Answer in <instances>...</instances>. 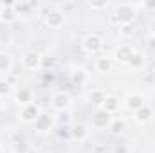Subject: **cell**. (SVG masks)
Returning <instances> with one entry per match:
<instances>
[{
  "label": "cell",
  "instance_id": "7c38bea8",
  "mask_svg": "<svg viewBox=\"0 0 155 153\" xmlns=\"http://www.w3.org/2000/svg\"><path fill=\"white\" fill-rule=\"evenodd\" d=\"M107 90L105 88H92L88 94H87V101L92 105V106H96V110L97 108H101L103 106V103H105V99H107Z\"/></svg>",
  "mask_w": 155,
  "mask_h": 153
},
{
  "label": "cell",
  "instance_id": "4dcf8cb0",
  "mask_svg": "<svg viewBox=\"0 0 155 153\" xmlns=\"http://www.w3.org/2000/svg\"><path fill=\"white\" fill-rule=\"evenodd\" d=\"M108 22H110L112 25H119V20H117V16L114 15V13H110V15H108Z\"/></svg>",
  "mask_w": 155,
  "mask_h": 153
},
{
  "label": "cell",
  "instance_id": "836d02e7",
  "mask_svg": "<svg viewBox=\"0 0 155 153\" xmlns=\"http://www.w3.org/2000/svg\"><path fill=\"white\" fill-rule=\"evenodd\" d=\"M116 153H126V148H119V146H117V148H116Z\"/></svg>",
  "mask_w": 155,
  "mask_h": 153
},
{
  "label": "cell",
  "instance_id": "44dd1931",
  "mask_svg": "<svg viewBox=\"0 0 155 153\" xmlns=\"http://www.w3.org/2000/svg\"><path fill=\"white\" fill-rule=\"evenodd\" d=\"M71 81H72L74 85H78V86H83V85L88 81V74H87V70L81 69V67L74 69V70L71 72Z\"/></svg>",
  "mask_w": 155,
  "mask_h": 153
},
{
  "label": "cell",
  "instance_id": "d590c367",
  "mask_svg": "<svg viewBox=\"0 0 155 153\" xmlns=\"http://www.w3.org/2000/svg\"><path fill=\"white\" fill-rule=\"evenodd\" d=\"M0 7H2V2H0Z\"/></svg>",
  "mask_w": 155,
  "mask_h": 153
},
{
  "label": "cell",
  "instance_id": "52a82bcc",
  "mask_svg": "<svg viewBox=\"0 0 155 153\" xmlns=\"http://www.w3.org/2000/svg\"><path fill=\"white\" fill-rule=\"evenodd\" d=\"M43 22H45V25H47L49 29H60V27H63V24H65V15H63L58 7H52V9H49V11L45 13Z\"/></svg>",
  "mask_w": 155,
  "mask_h": 153
},
{
  "label": "cell",
  "instance_id": "ffe728a7",
  "mask_svg": "<svg viewBox=\"0 0 155 153\" xmlns=\"http://www.w3.org/2000/svg\"><path fill=\"white\" fill-rule=\"evenodd\" d=\"M121 105H123V103H121L119 97H116V96H107V99H105V103H103L101 108H103L105 112H108V114L114 115L121 110Z\"/></svg>",
  "mask_w": 155,
  "mask_h": 153
},
{
  "label": "cell",
  "instance_id": "83f0119b",
  "mask_svg": "<svg viewBox=\"0 0 155 153\" xmlns=\"http://www.w3.org/2000/svg\"><path fill=\"white\" fill-rule=\"evenodd\" d=\"M52 67V58L51 56H41V69H51Z\"/></svg>",
  "mask_w": 155,
  "mask_h": 153
},
{
  "label": "cell",
  "instance_id": "f1b7e54d",
  "mask_svg": "<svg viewBox=\"0 0 155 153\" xmlns=\"http://www.w3.org/2000/svg\"><path fill=\"white\" fill-rule=\"evenodd\" d=\"M137 7H144L148 11H155V2H143V4H137Z\"/></svg>",
  "mask_w": 155,
  "mask_h": 153
},
{
  "label": "cell",
  "instance_id": "1f68e13d",
  "mask_svg": "<svg viewBox=\"0 0 155 153\" xmlns=\"http://www.w3.org/2000/svg\"><path fill=\"white\" fill-rule=\"evenodd\" d=\"M150 36H155V18L150 22Z\"/></svg>",
  "mask_w": 155,
  "mask_h": 153
},
{
  "label": "cell",
  "instance_id": "484cf974",
  "mask_svg": "<svg viewBox=\"0 0 155 153\" xmlns=\"http://www.w3.org/2000/svg\"><path fill=\"white\" fill-rule=\"evenodd\" d=\"M119 34H121V36H124V38H128V36H132V34H134V29H132V24H128V25H121V27H119Z\"/></svg>",
  "mask_w": 155,
  "mask_h": 153
},
{
  "label": "cell",
  "instance_id": "e575fe53",
  "mask_svg": "<svg viewBox=\"0 0 155 153\" xmlns=\"http://www.w3.org/2000/svg\"><path fill=\"white\" fill-rule=\"evenodd\" d=\"M29 153H36V151H33V150H29Z\"/></svg>",
  "mask_w": 155,
  "mask_h": 153
},
{
  "label": "cell",
  "instance_id": "5bb4252c",
  "mask_svg": "<svg viewBox=\"0 0 155 153\" xmlns=\"http://www.w3.org/2000/svg\"><path fill=\"white\" fill-rule=\"evenodd\" d=\"M13 5H15L16 15H18V16H24V18L31 16L33 11H36V9L40 7L38 2H15Z\"/></svg>",
  "mask_w": 155,
  "mask_h": 153
},
{
  "label": "cell",
  "instance_id": "cb8c5ba5",
  "mask_svg": "<svg viewBox=\"0 0 155 153\" xmlns=\"http://www.w3.org/2000/svg\"><path fill=\"white\" fill-rule=\"evenodd\" d=\"M31 146L25 142V141H16L13 144V153H29Z\"/></svg>",
  "mask_w": 155,
  "mask_h": 153
},
{
  "label": "cell",
  "instance_id": "d6986e66",
  "mask_svg": "<svg viewBox=\"0 0 155 153\" xmlns=\"http://www.w3.org/2000/svg\"><path fill=\"white\" fill-rule=\"evenodd\" d=\"M107 130H108V133H110L112 137H121V135L124 133V130H126V122H124V119H121V117H114L112 122H110V126H108Z\"/></svg>",
  "mask_w": 155,
  "mask_h": 153
},
{
  "label": "cell",
  "instance_id": "4fadbf2b",
  "mask_svg": "<svg viewBox=\"0 0 155 153\" xmlns=\"http://www.w3.org/2000/svg\"><path fill=\"white\" fill-rule=\"evenodd\" d=\"M88 135H90V130H88L87 124L76 122V124L71 126V139H74L78 142H85V141L88 139Z\"/></svg>",
  "mask_w": 155,
  "mask_h": 153
},
{
  "label": "cell",
  "instance_id": "7a4b0ae2",
  "mask_svg": "<svg viewBox=\"0 0 155 153\" xmlns=\"http://www.w3.org/2000/svg\"><path fill=\"white\" fill-rule=\"evenodd\" d=\"M103 45H105V40L99 33H88L81 40V49L87 54H99L103 50Z\"/></svg>",
  "mask_w": 155,
  "mask_h": 153
},
{
  "label": "cell",
  "instance_id": "277c9868",
  "mask_svg": "<svg viewBox=\"0 0 155 153\" xmlns=\"http://www.w3.org/2000/svg\"><path fill=\"white\" fill-rule=\"evenodd\" d=\"M71 105H72V99H71V96H69L67 92H63V90H60V92H56V94L51 96V108L56 110V112H60V114H61V112H67Z\"/></svg>",
  "mask_w": 155,
  "mask_h": 153
},
{
  "label": "cell",
  "instance_id": "6da1fadb",
  "mask_svg": "<svg viewBox=\"0 0 155 153\" xmlns=\"http://www.w3.org/2000/svg\"><path fill=\"white\" fill-rule=\"evenodd\" d=\"M119 20V27L121 25H128V24H134V20L137 18V4H132V2H123V4H117L112 11Z\"/></svg>",
  "mask_w": 155,
  "mask_h": 153
},
{
  "label": "cell",
  "instance_id": "2e32d148",
  "mask_svg": "<svg viewBox=\"0 0 155 153\" xmlns=\"http://www.w3.org/2000/svg\"><path fill=\"white\" fill-rule=\"evenodd\" d=\"M16 18H18V15H16V11H15V5L2 2V7H0V22H4V24H13Z\"/></svg>",
  "mask_w": 155,
  "mask_h": 153
},
{
  "label": "cell",
  "instance_id": "d4e9b609",
  "mask_svg": "<svg viewBox=\"0 0 155 153\" xmlns=\"http://www.w3.org/2000/svg\"><path fill=\"white\" fill-rule=\"evenodd\" d=\"M58 9H60L63 15H67L69 11L76 9V4H74V2H63V4H60V5H58Z\"/></svg>",
  "mask_w": 155,
  "mask_h": 153
},
{
  "label": "cell",
  "instance_id": "8fae6325",
  "mask_svg": "<svg viewBox=\"0 0 155 153\" xmlns=\"http://www.w3.org/2000/svg\"><path fill=\"white\" fill-rule=\"evenodd\" d=\"M94 67H96V72H99V74H108V72H112V70H114L116 63H114L112 56H108V54H103V56L96 58V61H94Z\"/></svg>",
  "mask_w": 155,
  "mask_h": 153
},
{
  "label": "cell",
  "instance_id": "e0dca14e",
  "mask_svg": "<svg viewBox=\"0 0 155 153\" xmlns=\"http://www.w3.org/2000/svg\"><path fill=\"white\" fill-rule=\"evenodd\" d=\"M15 101H16L20 106H25V105L33 103V101H35V99H33V90H31V88L20 86V88L15 92Z\"/></svg>",
  "mask_w": 155,
  "mask_h": 153
},
{
  "label": "cell",
  "instance_id": "3957f363",
  "mask_svg": "<svg viewBox=\"0 0 155 153\" xmlns=\"http://www.w3.org/2000/svg\"><path fill=\"white\" fill-rule=\"evenodd\" d=\"M134 52H135V47L134 45L121 43V45H117L116 49H114L112 60H114V63H117V65H128L130 60H132V56H134Z\"/></svg>",
  "mask_w": 155,
  "mask_h": 153
},
{
  "label": "cell",
  "instance_id": "8d00e7d4",
  "mask_svg": "<svg viewBox=\"0 0 155 153\" xmlns=\"http://www.w3.org/2000/svg\"><path fill=\"white\" fill-rule=\"evenodd\" d=\"M0 153H2V148H0Z\"/></svg>",
  "mask_w": 155,
  "mask_h": 153
},
{
  "label": "cell",
  "instance_id": "5b68a950",
  "mask_svg": "<svg viewBox=\"0 0 155 153\" xmlns=\"http://www.w3.org/2000/svg\"><path fill=\"white\" fill-rule=\"evenodd\" d=\"M22 69L24 70H40L41 69V54H38L36 50H27L24 52V56L20 58Z\"/></svg>",
  "mask_w": 155,
  "mask_h": 153
},
{
  "label": "cell",
  "instance_id": "7402d4cb",
  "mask_svg": "<svg viewBox=\"0 0 155 153\" xmlns=\"http://www.w3.org/2000/svg\"><path fill=\"white\" fill-rule=\"evenodd\" d=\"M13 70V58L7 52H0V74H11Z\"/></svg>",
  "mask_w": 155,
  "mask_h": 153
},
{
  "label": "cell",
  "instance_id": "d6a6232c",
  "mask_svg": "<svg viewBox=\"0 0 155 153\" xmlns=\"http://www.w3.org/2000/svg\"><path fill=\"white\" fill-rule=\"evenodd\" d=\"M148 45L152 49H155V36H148Z\"/></svg>",
  "mask_w": 155,
  "mask_h": 153
},
{
  "label": "cell",
  "instance_id": "30bf717a",
  "mask_svg": "<svg viewBox=\"0 0 155 153\" xmlns=\"http://www.w3.org/2000/svg\"><path fill=\"white\" fill-rule=\"evenodd\" d=\"M33 126H35V130H36L38 133H47V132L52 130V126H54V119H52L49 114L41 112V114L36 117V121L33 122Z\"/></svg>",
  "mask_w": 155,
  "mask_h": 153
},
{
  "label": "cell",
  "instance_id": "9c48e42d",
  "mask_svg": "<svg viewBox=\"0 0 155 153\" xmlns=\"http://www.w3.org/2000/svg\"><path fill=\"white\" fill-rule=\"evenodd\" d=\"M112 119H114V115H112V114L105 112L103 108H97V110H96V112L92 114V119H90V124H92V128L103 130V128H108V126H110Z\"/></svg>",
  "mask_w": 155,
  "mask_h": 153
},
{
  "label": "cell",
  "instance_id": "4316f807",
  "mask_svg": "<svg viewBox=\"0 0 155 153\" xmlns=\"http://www.w3.org/2000/svg\"><path fill=\"white\" fill-rule=\"evenodd\" d=\"M88 7H90L92 11H101V9H107L108 4H107V2H88Z\"/></svg>",
  "mask_w": 155,
  "mask_h": 153
},
{
  "label": "cell",
  "instance_id": "ba28073f",
  "mask_svg": "<svg viewBox=\"0 0 155 153\" xmlns=\"http://www.w3.org/2000/svg\"><path fill=\"white\" fill-rule=\"evenodd\" d=\"M144 105H146V97H144L143 94H139V92H130V94H126L124 99H123V106H124L126 110H130V112H137V110L143 108Z\"/></svg>",
  "mask_w": 155,
  "mask_h": 153
},
{
  "label": "cell",
  "instance_id": "8992f818",
  "mask_svg": "<svg viewBox=\"0 0 155 153\" xmlns=\"http://www.w3.org/2000/svg\"><path fill=\"white\" fill-rule=\"evenodd\" d=\"M40 114H41L40 105L33 101V103H29V105H25V106H22V108H20L18 117H20V121H22V122H25V124H33Z\"/></svg>",
  "mask_w": 155,
  "mask_h": 153
},
{
  "label": "cell",
  "instance_id": "9a60e30c",
  "mask_svg": "<svg viewBox=\"0 0 155 153\" xmlns=\"http://www.w3.org/2000/svg\"><path fill=\"white\" fill-rule=\"evenodd\" d=\"M152 117H153V108L148 106V105H144L143 108H139L137 112H134V121H135L137 124H141V126L148 124V122L152 121Z\"/></svg>",
  "mask_w": 155,
  "mask_h": 153
},
{
  "label": "cell",
  "instance_id": "ac0fdd59",
  "mask_svg": "<svg viewBox=\"0 0 155 153\" xmlns=\"http://www.w3.org/2000/svg\"><path fill=\"white\" fill-rule=\"evenodd\" d=\"M146 63H148L146 54H144L143 50H137V49H135V52H134V56H132L128 67H130V69H135V70H141V69L146 67Z\"/></svg>",
  "mask_w": 155,
  "mask_h": 153
},
{
  "label": "cell",
  "instance_id": "603a6c76",
  "mask_svg": "<svg viewBox=\"0 0 155 153\" xmlns=\"http://www.w3.org/2000/svg\"><path fill=\"white\" fill-rule=\"evenodd\" d=\"M13 94V85L5 79V77H2L0 79V97H7V96H11Z\"/></svg>",
  "mask_w": 155,
  "mask_h": 153
},
{
  "label": "cell",
  "instance_id": "f546056e",
  "mask_svg": "<svg viewBox=\"0 0 155 153\" xmlns=\"http://www.w3.org/2000/svg\"><path fill=\"white\" fill-rule=\"evenodd\" d=\"M58 135H60V137H71V128H67V126H63V128H60V132H58Z\"/></svg>",
  "mask_w": 155,
  "mask_h": 153
}]
</instances>
